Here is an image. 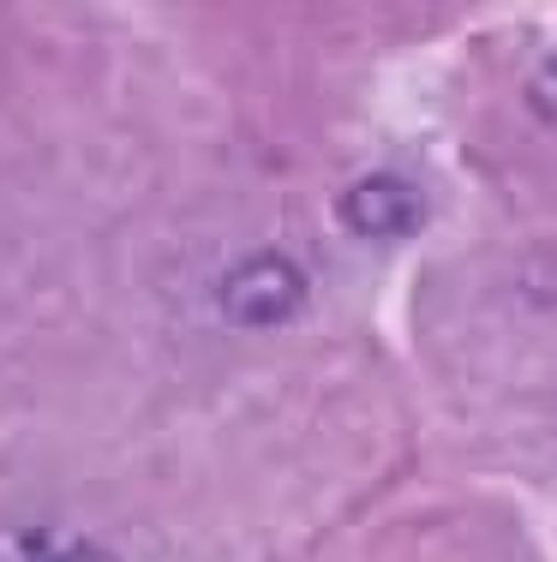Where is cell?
<instances>
[{"instance_id": "6", "label": "cell", "mask_w": 557, "mask_h": 562, "mask_svg": "<svg viewBox=\"0 0 557 562\" xmlns=\"http://www.w3.org/2000/svg\"><path fill=\"white\" fill-rule=\"evenodd\" d=\"M78 562H121V557H114V551H102V544H85V557H78Z\"/></svg>"}, {"instance_id": "2", "label": "cell", "mask_w": 557, "mask_h": 562, "mask_svg": "<svg viewBox=\"0 0 557 562\" xmlns=\"http://www.w3.org/2000/svg\"><path fill=\"white\" fill-rule=\"evenodd\" d=\"M336 222L360 239H408V234L426 227V192H420L414 180H402V173H390V168H371L360 180L342 186Z\"/></svg>"}, {"instance_id": "4", "label": "cell", "mask_w": 557, "mask_h": 562, "mask_svg": "<svg viewBox=\"0 0 557 562\" xmlns=\"http://www.w3.org/2000/svg\"><path fill=\"white\" fill-rule=\"evenodd\" d=\"M527 109L557 126V48L534 66V72H527Z\"/></svg>"}, {"instance_id": "5", "label": "cell", "mask_w": 557, "mask_h": 562, "mask_svg": "<svg viewBox=\"0 0 557 562\" xmlns=\"http://www.w3.org/2000/svg\"><path fill=\"white\" fill-rule=\"evenodd\" d=\"M522 288H527V300H557V246H546V251L527 258Z\"/></svg>"}, {"instance_id": "3", "label": "cell", "mask_w": 557, "mask_h": 562, "mask_svg": "<svg viewBox=\"0 0 557 562\" xmlns=\"http://www.w3.org/2000/svg\"><path fill=\"white\" fill-rule=\"evenodd\" d=\"M85 539L60 520H0V562H78Z\"/></svg>"}, {"instance_id": "1", "label": "cell", "mask_w": 557, "mask_h": 562, "mask_svg": "<svg viewBox=\"0 0 557 562\" xmlns=\"http://www.w3.org/2000/svg\"><path fill=\"white\" fill-rule=\"evenodd\" d=\"M312 281L288 251H246L241 263H229L216 281V312L234 329H282L307 312Z\"/></svg>"}]
</instances>
